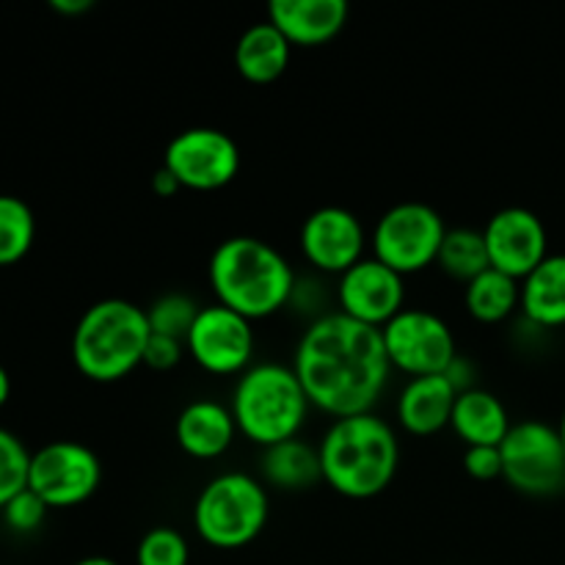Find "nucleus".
<instances>
[{
  "label": "nucleus",
  "mask_w": 565,
  "mask_h": 565,
  "mask_svg": "<svg viewBox=\"0 0 565 565\" xmlns=\"http://www.w3.org/2000/svg\"><path fill=\"white\" fill-rule=\"evenodd\" d=\"M241 147L215 127H188L177 132L163 152V166L185 191H218L241 174Z\"/></svg>",
  "instance_id": "11"
},
{
  "label": "nucleus",
  "mask_w": 565,
  "mask_h": 565,
  "mask_svg": "<svg viewBox=\"0 0 565 565\" xmlns=\"http://www.w3.org/2000/svg\"><path fill=\"white\" fill-rule=\"evenodd\" d=\"M296 276L290 259L274 243L254 235L221 241L207 265L215 303L252 323L287 309Z\"/></svg>",
  "instance_id": "3"
},
{
  "label": "nucleus",
  "mask_w": 565,
  "mask_h": 565,
  "mask_svg": "<svg viewBox=\"0 0 565 565\" xmlns=\"http://www.w3.org/2000/svg\"><path fill=\"white\" fill-rule=\"evenodd\" d=\"M557 434H561V441H563V447H565V412H563V417H561V425H557Z\"/></svg>",
  "instance_id": "38"
},
{
  "label": "nucleus",
  "mask_w": 565,
  "mask_h": 565,
  "mask_svg": "<svg viewBox=\"0 0 565 565\" xmlns=\"http://www.w3.org/2000/svg\"><path fill=\"white\" fill-rule=\"evenodd\" d=\"M50 6H53L58 14L75 17V14H83V11L92 9L94 0H50Z\"/></svg>",
  "instance_id": "35"
},
{
  "label": "nucleus",
  "mask_w": 565,
  "mask_h": 565,
  "mask_svg": "<svg viewBox=\"0 0 565 565\" xmlns=\"http://www.w3.org/2000/svg\"><path fill=\"white\" fill-rule=\"evenodd\" d=\"M36 237L33 210L17 196H0V265H14L31 252Z\"/></svg>",
  "instance_id": "25"
},
{
  "label": "nucleus",
  "mask_w": 565,
  "mask_h": 565,
  "mask_svg": "<svg viewBox=\"0 0 565 565\" xmlns=\"http://www.w3.org/2000/svg\"><path fill=\"white\" fill-rule=\"evenodd\" d=\"M185 342L174 340V337L149 334L147 348H143V367L154 370V373H169L185 356Z\"/></svg>",
  "instance_id": "31"
},
{
  "label": "nucleus",
  "mask_w": 565,
  "mask_h": 565,
  "mask_svg": "<svg viewBox=\"0 0 565 565\" xmlns=\"http://www.w3.org/2000/svg\"><path fill=\"white\" fill-rule=\"evenodd\" d=\"M259 478H263L265 489L290 491V494L323 483L318 445L296 436V439L265 447L259 456Z\"/></svg>",
  "instance_id": "20"
},
{
  "label": "nucleus",
  "mask_w": 565,
  "mask_h": 565,
  "mask_svg": "<svg viewBox=\"0 0 565 565\" xmlns=\"http://www.w3.org/2000/svg\"><path fill=\"white\" fill-rule=\"evenodd\" d=\"M143 309H147V320L152 334L174 337V340H182V342H185L188 331L193 329L199 312H202V307H199L188 292H180V290L163 292V296H158L149 307Z\"/></svg>",
  "instance_id": "26"
},
{
  "label": "nucleus",
  "mask_w": 565,
  "mask_h": 565,
  "mask_svg": "<svg viewBox=\"0 0 565 565\" xmlns=\"http://www.w3.org/2000/svg\"><path fill=\"white\" fill-rule=\"evenodd\" d=\"M47 511L50 508L44 505L42 497H36L31 489H25L3 508V519L14 533H33V530L42 527Z\"/></svg>",
  "instance_id": "29"
},
{
  "label": "nucleus",
  "mask_w": 565,
  "mask_h": 565,
  "mask_svg": "<svg viewBox=\"0 0 565 565\" xmlns=\"http://www.w3.org/2000/svg\"><path fill=\"white\" fill-rule=\"evenodd\" d=\"M149 334L147 309L127 298H103L72 331V362L88 381L114 384L141 367Z\"/></svg>",
  "instance_id": "4"
},
{
  "label": "nucleus",
  "mask_w": 565,
  "mask_h": 565,
  "mask_svg": "<svg viewBox=\"0 0 565 565\" xmlns=\"http://www.w3.org/2000/svg\"><path fill=\"white\" fill-rule=\"evenodd\" d=\"M450 226L441 213L425 202H397L375 221L373 257L401 276L419 274L436 265L439 248Z\"/></svg>",
  "instance_id": "7"
},
{
  "label": "nucleus",
  "mask_w": 565,
  "mask_h": 565,
  "mask_svg": "<svg viewBox=\"0 0 565 565\" xmlns=\"http://www.w3.org/2000/svg\"><path fill=\"white\" fill-rule=\"evenodd\" d=\"M9 395H11V381H9V373H6V367L0 364V408L9 403Z\"/></svg>",
  "instance_id": "36"
},
{
  "label": "nucleus",
  "mask_w": 565,
  "mask_h": 565,
  "mask_svg": "<svg viewBox=\"0 0 565 565\" xmlns=\"http://www.w3.org/2000/svg\"><path fill=\"white\" fill-rule=\"evenodd\" d=\"M463 469L472 480L489 483L502 478V452L500 447H467L463 450Z\"/></svg>",
  "instance_id": "32"
},
{
  "label": "nucleus",
  "mask_w": 565,
  "mask_h": 565,
  "mask_svg": "<svg viewBox=\"0 0 565 565\" xmlns=\"http://www.w3.org/2000/svg\"><path fill=\"white\" fill-rule=\"evenodd\" d=\"M502 452V480L527 497H552L565 486V447L555 425L544 419L513 423Z\"/></svg>",
  "instance_id": "8"
},
{
  "label": "nucleus",
  "mask_w": 565,
  "mask_h": 565,
  "mask_svg": "<svg viewBox=\"0 0 565 565\" xmlns=\"http://www.w3.org/2000/svg\"><path fill=\"white\" fill-rule=\"evenodd\" d=\"M458 392L445 375L408 379L397 395V423L412 436H436L450 428Z\"/></svg>",
  "instance_id": "18"
},
{
  "label": "nucleus",
  "mask_w": 565,
  "mask_h": 565,
  "mask_svg": "<svg viewBox=\"0 0 565 565\" xmlns=\"http://www.w3.org/2000/svg\"><path fill=\"white\" fill-rule=\"evenodd\" d=\"M463 303L478 323H502L522 307V281L489 268L463 285Z\"/></svg>",
  "instance_id": "23"
},
{
  "label": "nucleus",
  "mask_w": 565,
  "mask_h": 565,
  "mask_svg": "<svg viewBox=\"0 0 565 565\" xmlns=\"http://www.w3.org/2000/svg\"><path fill=\"white\" fill-rule=\"evenodd\" d=\"M290 364L312 408L331 419L373 412L392 375L381 329L337 309L309 320Z\"/></svg>",
  "instance_id": "1"
},
{
  "label": "nucleus",
  "mask_w": 565,
  "mask_h": 565,
  "mask_svg": "<svg viewBox=\"0 0 565 565\" xmlns=\"http://www.w3.org/2000/svg\"><path fill=\"white\" fill-rule=\"evenodd\" d=\"M524 318L539 329L565 326V254H550L527 279H522Z\"/></svg>",
  "instance_id": "22"
},
{
  "label": "nucleus",
  "mask_w": 565,
  "mask_h": 565,
  "mask_svg": "<svg viewBox=\"0 0 565 565\" xmlns=\"http://www.w3.org/2000/svg\"><path fill=\"white\" fill-rule=\"evenodd\" d=\"M318 452L323 483L345 500L384 494L401 467V439L375 412L331 419Z\"/></svg>",
  "instance_id": "2"
},
{
  "label": "nucleus",
  "mask_w": 565,
  "mask_h": 565,
  "mask_svg": "<svg viewBox=\"0 0 565 565\" xmlns=\"http://www.w3.org/2000/svg\"><path fill=\"white\" fill-rule=\"evenodd\" d=\"M345 0H274L268 22H274L292 47H320L337 39L348 22Z\"/></svg>",
  "instance_id": "17"
},
{
  "label": "nucleus",
  "mask_w": 565,
  "mask_h": 565,
  "mask_svg": "<svg viewBox=\"0 0 565 565\" xmlns=\"http://www.w3.org/2000/svg\"><path fill=\"white\" fill-rule=\"evenodd\" d=\"M28 469H31V452L11 430L0 428V511L28 489Z\"/></svg>",
  "instance_id": "27"
},
{
  "label": "nucleus",
  "mask_w": 565,
  "mask_h": 565,
  "mask_svg": "<svg viewBox=\"0 0 565 565\" xmlns=\"http://www.w3.org/2000/svg\"><path fill=\"white\" fill-rule=\"evenodd\" d=\"M254 348L257 337L252 320L221 303L202 307L185 337L188 356L210 375H243L254 364Z\"/></svg>",
  "instance_id": "12"
},
{
  "label": "nucleus",
  "mask_w": 565,
  "mask_h": 565,
  "mask_svg": "<svg viewBox=\"0 0 565 565\" xmlns=\"http://www.w3.org/2000/svg\"><path fill=\"white\" fill-rule=\"evenodd\" d=\"M287 309L298 315H309L312 320L323 318V315L334 312V309H326V290L323 281L315 274L309 276H296V285H292V296Z\"/></svg>",
  "instance_id": "30"
},
{
  "label": "nucleus",
  "mask_w": 565,
  "mask_h": 565,
  "mask_svg": "<svg viewBox=\"0 0 565 565\" xmlns=\"http://www.w3.org/2000/svg\"><path fill=\"white\" fill-rule=\"evenodd\" d=\"M270 500L259 478L248 472H221L204 483L193 502V527L213 550H243L263 535Z\"/></svg>",
  "instance_id": "6"
},
{
  "label": "nucleus",
  "mask_w": 565,
  "mask_h": 565,
  "mask_svg": "<svg viewBox=\"0 0 565 565\" xmlns=\"http://www.w3.org/2000/svg\"><path fill=\"white\" fill-rule=\"evenodd\" d=\"M230 408L237 423V434L265 450L301 436L312 403L292 364L257 362L237 375Z\"/></svg>",
  "instance_id": "5"
},
{
  "label": "nucleus",
  "mask_w": 565,
  "mask_h": 565,
  "mask_svg": "<svg viewBox=\"0 0 565 565\" xmlns=\"http://www.w3.org/2000/svg\"><path fill=\"white\" fill-rule=\"evenodd\" d=\"M483 241L489 248L491 268L519 281L527 279L550 257V235L544 221L527 207L497 210L486 221Z\"/></svg>",
  "instance_id": "15"
},
{
  "label": "nucleus",
  "mask_w": 565,
  "mask_h": 565,
  "mask_svg": "<svg viewBox=\"0 0 565 565\" xmlns=\"http://www.w3.org/2000/svg\"><path fill=\"white\" fill-rule=\"evenodd\" d=\"M290 53L292 44L287 42L285 33L274 22L265 20L241 33L235 44V66L248 83L265 86V83H274L285 75Z\"/></svg>",
  "instance_id": "21"
},
{
  "label": "nucleus",
  "mask_w": 565,
  "mask_h": 565,
  "mask_svg": "<svg viewBox=\"0 0 565 565\" xmlns=\"http://www.w3.org/2000/svg\"><path fill=\"white\" fill-rule=\"evenodd\" d=\"M75 565H119L114 557H105V555H92V557H83Z\"/></svg>",
  "instance_id": "37"
},
{
  "label": "nucleus",
  "mask_w": 565,
  "mask_h": 565,
  "mask_svg": "<svg viewBox=\"0 0 565 565\" xmlns=\"http://www.w3.org/2000/svg\"><path fill=\"white\" fill-rule=\"evenodd\" d=\"M441 375H445V379L450 381L452 390H456L458 395H461V392L475 390V375H478V373H475V364L469 362V359L463 356V353H458V356L450 362V367H447Z\"/></svg>",
  "instance_id": "33"
},
{
  "label": "nucleus",
  "mask_w": 565,
  "mask_h": 565,
  "mask_svg": "<svg viewBox=\"0 0 565 565\" xmlns=\"http://www.w3.org/2000/svg\"><path fill=\"white\" fill-rule=\"evenodd\" d=\"M436 265L450 279L463 281V285L483 274V270H489L491 263L489 248H486L483 241V230H472V226H452V230H447Z\"/></svg>",
  "instance_id": "24"
},
{
  "label": "nucleus",
  "mask_w": 565,
  "mask_h": 565,
  "mask_svg": "<svg viewBox=\"0 0 565 565\" xmlns=\"http://www.w3.org/2000/svg\"><path fill=\"white\" fill-rule=\"evenodd\" d=\"M392 370L408 379L441 375L458 356L456 334L445 318L423 307H406L381 329Z\"/></svg>",
  "instance_id": "9"
},
{
  "label": "nucleus",
  "mask_w": 565,
  "mask_h": 565,
  "mask_svg": "<svg viewBox=\"0 0 565 565\" xmlns=\"http://www.w3.org/2000/svg\"><path fill=\"white\" fill-rule=\"evenodd\" d=\"M103 483V463L81 441H50L31 456L28 489L47 508H75L92 500Z\"/></svg>",
  "instance_id": "10"
},
{
  "label": "nucleus",
  "mask_w": 565,
  "mask_h": 565,
  "mask_svg": "<svg viewBox=\"0 0 565 565\" xmlns=\"http://www.w3.org/2000/svg\"><path fill=\"white\" fill-rule=\"evenodd\" d=\"M337 312L348 315L373 329H384L395 315L406 309V276L386 268L373 254L337 276Z\"/></svg>",
  "instance_id": "13"
},
{
  "label": "nucleus",
  "mask_w": 565,
  "mask_h": 565,
  "mask_svg": "<svg viewBox=\"0 0 565 565\" xmlns=\"http://www.w3.org/2000/svg\"><path fill=\"white\" fill-rule=\"evenodd\" d=\"M301 254L315 274L342 276L348 268L364 259L367 232L356 213L340 204H326L307 215L301 224Z\"/></svg>",
  "instance_id": "14"
},
{
  "label": "nucleus",
  "mask_w": 565,
  "mask_h": 565,
  "mask_svg": "<svg viewBox=\"0 0 565 565\" xmlns=\"http://www.w3.org/2000/svg\"><path fill=\"white\" fill-rule=\"evenodd\" d=\"M191 546L174 527H152L143 533L136 550V565H188Z\"/></svg>",
  "instance_id": "28"
},
{
  "label": "nucleus",
  "mask_w": 565,
  "mask_h": 565,
  "mask_svg": "<svg viewBox=\"0 0 565 565\" xmlns=\"http://www.w3.org/2000/svg\"><path fill=\"white\" fill-rule=\"evenodd\" d=\"M450 428L467 447H500L513 423L494 392L475 386L456 397Z\"/></svg>",
  "instance_id": "19"
},
{
  "label": "nucleus",
  "mask_w": 565,
  "mask_h": 565,
  "mask_svg": "<svg viewBox=\"0 0 565 565\" xmlns=\"http://www.w3.org/2000/svg\"><path fill=\"white\" fill-rule=\"evenodd\" d=\"M237 423L230 403L213 397H196L174 419V439L185 456L196 461H215L232 447Z\"/></svg>",
  "instance_id": "16"
},
{
  "label": "nucleus",
  "mask_w": 565,
  "mask_h": 565,
  "mask_svg": "<svg viewBox=\"0 0 565 565\" xmlns=\"http://www.w3.org/2000/svg\"><path fill=\"white\" fill-rule=\"evenodd\" d=\"M149 185H152V193H158L160 199H171V196H174V193L182 191V185H180V182H177V177L171 174V171L166 169V166H160V169L154 171L152 180H149Z\"/></svg>",
  "instance_id": "34"
}]
</instances>
